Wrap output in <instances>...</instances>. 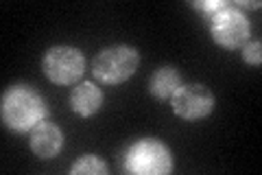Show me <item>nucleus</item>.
I'll list each match as a JSON object with an SVG mask.
<instances>
[{
  "label": "nucleus",
  "instance_id": "0eeeda50",
  "mask_svg": "<svg viewBox=\"0 0 262 175\" xmlns=\"http://www.w3.org/2000/svg\"><path fill=\"white\" fill-rule=\"evenodd\" d=\"M66 145V136L59 125L51 121H42L29 131V149L39 160H53L61 153Z\"/></svg>",
  "mask_w": 262,
  "mask_h": 175
},
{
  "label": "nucleus",
  "instance_id": "39448f33",
  "mask_svg": "<svg viewBox=\"0 0 262 175\" xmlns=\"http://www.w3.org/2000/svg\"><path fill=\"white\" fill-rule=\"evenodd\" d=\"M210 35L225 51L243 48L251 35L249 18L236 5H227L214 15H210Z\"/></svg>",
  "mask_w": 262,
  "mask_h": 175
},
{
  "label": "nucleus",
  "instance_id": "9b49d317",
  "mask_svg": "<svg viewBox=\"0 0 262 175\" xmlns=\"http://www.w3.org/2000/svg\"><path fill=\"white\" fill-rule=\"evenodd\" d=\"M243 60H245V64L256 66V68L262 64V42L260 40L247 42V44L243 46Z\"/></svg>",
  "mask_w": 262,
  "mask_h": 175
},
{
  "label": "nucleus",
  "instance_id": "f03ea898",
  "mask_svg": "<svg viewBox=\"0 0 262 175\" xmlns=\"http://www.w3.org/2000/svg\"><path fill=\"white\" fill-rule=\"evenodd\" d=\"M140 66V53L129 44H112L98 51L92 62V72L96 81L105 86H120L136 74Z\"/></svg>",
  "mask_w": 262,
  "mask_h": 175
},
{
  "label": "nucleus",
  "instance_id": "9d476101",
  "mask_svg": "<svg viewBox=\"0 0 262 175\" xmlns=\"http://www.w3.org/2000/svg\"><path fill=\"white\" fill-rule=\"evenodd\" d=\"M110 169L103 162V158H98L94 153H85L77 158V162L70 166V175H107Z\"/></svg>",
  "mask_w": 262,
  "mask_h": 175
},
{
  "label": "nucleus",
  "instance_id": "1a4fd4ad",
  "mask_svg": "<svg viewBox=\"0 0 262 175\" xmlns=\"http://www.w3.org/2000/svg\"><path fill=\"white\" fill-rule=\"evenodd\" d=\"M182 83V74L175 66H160L149 77V92L158 101H170V96L177 92Z\"/></svg>",
  "mask_w": 262,
  "mask_h": 175
},
{
  "label": "nucleus",
  "instance_id": "7ed1b4c3",
  "mask_svg": "<svg viewBox=\"0 0 262 175\" xmlns=\"http://www.w3.org/2000/svg\"><path fill=\"white\" fill-rule=\"evenodd\" d=\"M125 171L131 175H168L173 171V151L158 138H140L127 149Z\"/></svg>",
  "mask_w": 262,
  "mask_h": 175
},
{
  "label": "nucleus",
  "instance_id": "20e7f679",
  "mask_svg": "<svg viewBox=\"0 0 262 175\" xmlns=\"http://www.w3.org/2000/svg\"><path fill=\"white\" fill-rule=\"evenodd\" d=\"M42 70L55 86H75L85 72V55L77 46L55 44L46 48L42 57Z\"/></svg>",
  "mask_w": 262,
  "mask_h": 175
},
{
  "label": "nucleus",
  "instance_id": "6e6552de",
  "mask_svg": "<svg viewBox=\"0 0 262 175\" xmlns=\"http://www.w3.org/2000/svg\"><path fill=\"white\" fill-rule=\"evenodd\" d=\"M105 103V94L103 90L92 81H83V83H75L70 92V110L79 114L81 119H90L101 112V107Z\"/></svg>",
  "mask_w": 262,
  "mask_h": 175
},
{
  "label": "nucleus",
  "instance_id": "423d86ee",
  "mask_svg": "<svg viewBox=\"0 0 262 175\" xmlns=\"http://www.w3.org/2000/svg\"><path fill=\"white\" fill-rule=\"evenodd\" d=\"M170 107L182 121L194 123L208 119L214 112L216 99L214 92L203 83H182L177 92L170 96Z\"/></svg>",
  "mask_w": 262,
  "mask_h": 175
},
{
  "label": "nucleus",
  "instance_id": "f8f14e48",
  "mask_svg": "<svg viewBox=\"0 0 262 175\" xmlns=\"http://www.w3.org/2000/svg\"><path fill=\"white\" fill-rule=\"evenodd\" d=\"M192 7L194 9H199V11H203L210 18V15H214L216 11L223 9V7H227V3L225 0H201V3H192Z\"/></svg>",
  "mask_w": 262,
  "mask_h": 175
},
{
  "label": "nucleus",
  "instance_id": "f257e3e1",
  "mask_svg": "<svg viewBox=\"0 0 262 175\" xmlns=\"http://www.w3.org/2000/svg\"><path fill=\"white\" fill-rule=\"evenodd\" d=\"M48 116V103L46 99L31 86H11L3 92L0 99V119L3 125L11 131H31L37 123L46 121Z\"/></svg>",
  "mask_w": 262,
  "mask_h": 175
}]
</instances>
